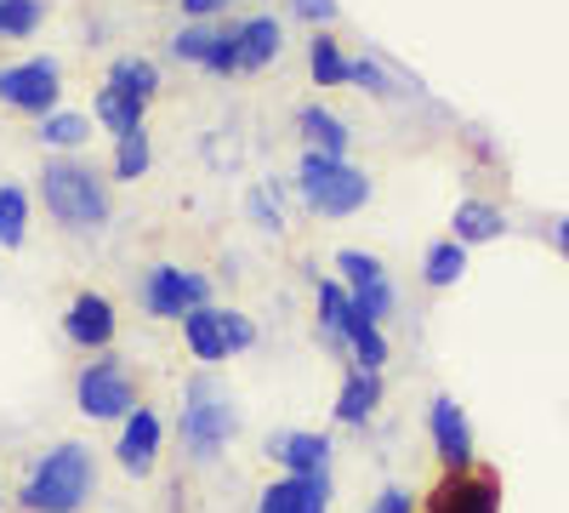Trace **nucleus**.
<instances>
[{
	"label": "nucleus",
	"mask_w": 569,
	"mask_h": 513,
	"mask_svg": "<svg viewBox=\"0 0 569 513\" xmlns=\"http://www.w3.org/2000/svg\"><path fill=\"white\" fill-rule=\"evenodd\" d=\"M337 268H342V279H348L353 308H359L365 319L382 325V319L393 314V279H388V268L376 263L370 251H337Z\"/></svg>",
	"instance_id": "1a4fd4ad"
},
{
	"label": "nucleus",
	"mask_w": 569,
	"mask_h": 513,
	"mask_svg": "<svg viewBox=\"0 0 569 513\" xmlns=\"http://www.w3.org/2000/svg\"><path fill=\"white\" fill-rule=\"evenodd\" d=\"M279 46H284V34H279L273 18L240 23V69H268V63L279 58Z\"/></svg>",
	"instance_id": "aec40b11"
},
{
	"label": "nucleus",
	"mask_w": 569,
	"mask_h": 513,
	"mask_svg": "<svg viewBox=\"0 0 569 513\" xmlns=\"http://www.w3.org/2000/svg\"><path fill=\"white\" fill-rule=\"evenodd\" d=\"M297 12L313 18V23H330V18H337V0H297Z\"/></svg>",
	"instance_id": "72a5a7b5"
},
{
	"label": "nucleus",
	"mask_w": 569,
	"mask_h": 513,
	"mask_svg": "<svg viewBox=\"0 0 569 513\" xmlns=\"http://www.w3.org/2000/svg\"><path fill=\"white\" fill-rule=\"evenodd\" d=\"M222 332H228V348H233V354L257 343V325H251L246 314H233V308H222Z\"/></svg>",
	"instance_id": "7c9ffc66"
},
{
	"label": "nucleus",
	"mask_w": 569,
	"mask_h": 513,
	"mask_svg": "<svg viewBox=\"0 0 569 513\" xmlns=\"http://www.w3.org/2000/svg\"><path fill=\"white\" fill-rule=\"evenodd\" d=\"M427 513H501V480L490 468H450L427 491Z\"/></svg>",
	"instance_id": "0eeeda50"
},
{
	"label": "nucleus",
	"mask_w": 569,
	"mask_h": 513,
	"mask_svg": "<svg viewBox=\"0 0 569 513\" xmlns=\"http://www.w3.org/2000/svg\"><path fill=\"white\" fill-rule=\"evenodd\" d=\"M98 120H103L114 137H131V131H142V103L126 98V91H114V86H103V91H98Z\"/></svg>",
	"instance_id": "393cba45"
},
{
	"label": "nucleus",
	"mask_w": 569,
	"mask_h": 513,
	"mask_svg": "<svg viewBox=\"0 0 569 513\" xmlns=\"http://www.w3.org/2000/svg\"><path fill=\"white\" fill-rule=\"evenodd\" d=\"M74 405H80V416H91V423H114V416L126 423L131 411H142L137 383H131V371L120 359H91L80 371V383H74Z\"/></svg>",
	"instance_id": "39448f33"
},
{
	"label": "nucleus",
	"mask_w": 569,
	"mask_h": 513,
	"mask_svg": "<svg viewBox=\"0 0 569 513\" xmlns=\"http://www.w3.org/2000/svg\"><path fill=\"white\" fill-rule=\"evenodd\" d=\"M171 52L182 63H200L211 75H233L240 69V23L233 29H211V23H182L171 34Z\"/></svg>",
	"instance_id": "6e6552de"
},
{
	"label": "nucleus",
	"mask_w": 569,
	"mask_h": 513,
	"mask_svg": "<svg viewBox=\"0 0 569 513\" xmlns=\"http://www.w3.org/2000/svg\"><path fill=\"white\" fill-rule=\"evenodd\" d=\"M34 137H40L46 149H80L86 137H91V120L86 115H46Z\"/></svg>",
	"instance_id": "bb28decb"
},
{
	"label": "nucleus",
	"mask_w": 569,
	"mask_h": 513,
	"mask_svg": "<svg viewBox=\"0 0 569 513\" xmlns=\"http://www.w3.org/2000/svg\"><path fill=\"white\" fill-rule=\"evenodd\" d=\"M450 223H456L450 240H461V246H479V240H501V235H507V217H501V206H490V200H461Z\"/></svg>",
	"instance_id": "f3484780"
},
{
	"label": "nucleus",
	"mask_w": 569,
	"mask_h": 513,
	"mask_svg": "<svg viewBox=\"0 0 569 513\" xmlns=\"http://www.w3.org/2000/svg\"><path fill=\"white\" fill-rule=\"evenodd\" d=\"M222 7V0H182V12H194V18H211Z\"/></svg>",
	"instance_id": "f704fd0d"
},
{
	"label": "nucleus",
	"mask_w": 569,
	"mask_h": 513,
	"mask_svg": "<svg viewBox=\"0 0 569 513\" xmlns=\"http://www.w3.org/2000/svg\"><path fill=\"white\" fill-rule=\"evenodd\" d=\"M427 434H433V451L445 462V474L450 468H472V423H467V411L450 394H439L433 405H427Z\"/></svg>",
	"instance_id": "9b49d317"
},
{
	"label": "nucleus",
	"mask_w": 569,
	"mask_h": 513,
	"mask_svg": "<svg viewBox=\"0 0 569 513\" xmlns=\"http://www.w3.org/2000/svg\"><path fill=\"white\" fill-rule=\"evenodd\" d=\"M268 456L291 474H325L330 468V440L325 434H273Z\"/></svg>",
	"instance_id": "2eb2a0df"
},
{
	"label": "nucleus",
	"mask_w": 569,
	"mask_h": 513,
	"mask_svg": "<svg viewBox=\"0 0 569 513\" xmlns=\"http://www.w3.org/2000/svg\"><path fill=\"white\" fill-rule=\"evenodd\" d=\"M308 63H313V80L319 86H348V75H353V63L342 58V46L337 40H313V52H308Z\"/></svg>",
	"instance_id": "cd10ccee"
},
{
	"label": "nucleus",
	"mask_w": 569,
	"mask_h": 513,
	"mask_svg": "<svg viewBox=\"0 0 569 513\" xmlns=\"http://www.w3.org/2000/svg\"><path fill=\"white\" fill-rule=\"evenodd\" d=\"M348 80H359L365 91H388V75H382V69H376V63H365V58L353 63V75H348Z\"/></svg>",
	"instance_id": "2f4dec72"
},
{
	"label": "nucleus",
	"mask_w": 569,
	"mask_h": 513,
	"mask_svg": "<svg viewBox=\"0 0 569 513\" xmlns=\"http://www.w3.org/2000/svg\"><path fill=\"white\" fill-rule=\"evenodd\" d=\"M182 337H188V348H194L200 365H217V359L233 354L228 348V332H222V308H194V314L182 319Z\"/></svg>",
	"instance_id": "a211bd4d"
},
{
	"label": "nucleus",
	"mask_w": 569,
	"mask_h": 513,
	"mask_svg": "<svg viewBox=\"0 0 569 513\" xmlns=\"http://www.w3.org/2000/svg\"><path fill=\"white\" fill-rule=\"evenodd\" d=\"M558 251L569 257V223H558Z\"/></svg>",
	"instance_id": "c9c22d12"
},
{
	"label": "nucleus",
	"mask_w": 569,
	"mask_h": 513,
	"mask_svg": "<svg viewBox=\"0 0 569 513\" xmlns=\"http://www.w3.org/2000/svg\"><path fill=\"white\" fill-rule=\"evenodd\" d=\"M40 195H46V211H52L63 228H74V235H98V228L109 223V189H103V177L91 166L46 160Z\"/></svg>",
	"instance_id": "f03ea898"
},
{
	"label": "nucleus",
	"mask_w": 569,
	"mask_h": 513,
	"mask_svg": "<svg viewBox=\"0 0 569 513\" xmlns=\"http://www.w3.org/2000/svg\"><path fill=\"white\" fill-rule=\"evenodd\" d=\"M0 103L12 109H29V115H52L58 103V63L52 58H29V63H12L0 69Z\"/></svg>",
	"instance_id": "9d476101"
},
{
	"label": "nucleus",
	"mask_w": 569,
	"mask_h": 513,
	"mask_svg": "<svg viewBox=\"0 0 569 513\" xmlns=\"http://www.w3.org/2000/svg\"><path fill=\"white\" fill-rule=\"evenodd\" d=\"M461 274H467V246H461V240H439V246H427V257H421V279H427L433 292L456 286Z\"/></svg>",
	"instance_id": "4be33fe9"
},
{
	"label": "nucleus",
	"mask_w": 569,
	"mask_h": 513,
	"mask_svg": "<svg viewBox=\"0 0 569 513\" xmlns=\"http://www.w3.org/2000/svg\"><path fill=\"white\" fill-rule=\"evenodd\" d=\"M376 405H382V377H376V371H353V377L342 383V394H337V423L359 428V423L376 416Z\"/></svg>",
	"instance_id": "6ab92c4d"
},
{
	"label": "nucleus",
	"mask_w": 569,
	"mask_h": 513,
	"mask_svg": "<svg viewBox=\"0 0 569 513\" xmlns=\"http://www.w3.org/2000/svg\"><path fill=\"white\" fill-rule=\"evenodd\" d=\"M109 86L126 91V98H137V103H149L154 91H160V69H154L149 58H120V63L109 69Z\"/></svg>",
	"instance_id": "5701e85b"
},
{
	"label": "nucleus",
	"mask_w": 569,
	"mask_h": 513,
	"mask_svg": "<svg viewBox=\"0 0 569 513\" xmlns=\"http://www.w3.org/2000/svg\"><path fill=\"white\" fill-rule=\"evenodd\" d=\"M142 171H149V131H131V137H120V149H114V177L137 182Z\"/></svg>",
	"instance_id": "c85d7f7f"
},
{
	"label": "nucleus",
	"mask_w": 569,
	"mask_h": 513,
	"mask_svg": "<svg viewBox=\"0 0 569 513\" xmlns=\"http://www.w3.org/2000/svg\"><path fill=\"white\" fill-rule=\"evenodd\" d=\"M348 348L359 354V371H382V359H388L382 325H376V319H365V314H353V325H348Z\"/></svg>",
	"instance_id": "a878e982"
},
{
	"label": "nucleus",
	"mask_w": 569,
	"mask_h": 513,
	"mask_svg": "<svg viewBox=\"0 0 569 513\" xmlns=\"http://www.w3.org/2000/svg\"><path fill=\"white\" fill-rule=\"evenodd\" d=\"M370 513H410V491H399V485H388L382 496H376V507Z\"/></svg>",
	"instance_id": "473e14b6"
},
{
	"label": "nucleus",
	"mask_w": 569,
	"mask_h": 513,
	"mask_svg": "<svg viewBox=\"0 0 569 513\" xmlns=\"http://www.w3.org/2000/svg\"><path fill=\"white\" fill-rule=\"evenodd\" d=\"M353 297H348V286H337V279H319V332L330 337V343H348V325H353Z\"/></svg>",
	"instance_id": "412c9836"
},
{
	"label": "nucleus",
	"mask_w": 569,
	"mask_h": 513,
	"mask_svg": "<svg viewBox=\"0 0 569 513\" xmlns=\"http://www.w3.org/2000/svg\"><path fill=\"white\" fill-rule=\"evenodd\" d=\"M325 507H330V480L325 474H284L257 502V513H325Z\"/></svg>",
	"instance_id": "ddd939ff"
},
{
	"label": "nucleus",
	"mask_w": 569,
	"mask_h": 513,
	"mask_svg": "<svg viewBox=\"0 0 569 513\" xmlns=\"http://www.w3.org/2000/svg\"><path fill=\"white\" fill-rule=\"evenodd\" d=\"M40 23V0H0V40H23Z\"/></svg>",
	"instance_id": "c756f323"
},
{
	"label": "nucleus",
	"mask_w": 569,
	"mask_h": 513,
	"mask_svg": "<svg viewBox=\"0 0 569 513\" xmlns=\"http://www.w3.org/2000/svg\"><path fill=\"white\" fill-rule=\"evenodd\" d=\"M297 126H302V137H308V155H330V160H342V155H348V144H353L348 120H337V115L319 109V103H308V109L297 115Z\"/></svg>",
	"instance_id": "dca6fc26"
},
{
	"label": "nucleus",
	"mask_w": 569,
	"mask_h": 513,
	"mask_svg": "<svg viewBox=\"0 0 569 513\" xmlns=\"http://www.w3.org/2000/svg\"><path fill=\"white\" fill-rule=\"evenodd\" d=\"M297 182H302V200L319 217H353L370 200V177L348 160H330V155H302Z\"/></svg>",
	"instance_id": "20e7f679"
},
{
	"label": "nucleus",
	"mask_w": 569,
	"mask_h": 513,
	"mask_svg": "<svg viewBox=\"0 0 569 513\" xmlns=\"http://www.w3.org/2000/svg\"><path fill=\"white\" fill-rule=\"evenodd\" d=\"M91 485H98V462H91V451L80 440H63L29 468L18 502L29 513H74L91 496Z\"/></svg>",
	"instance_id": "f257e3e1"
},
{
	"label": "nucleus",
	"mask_w": 569,
	"mask_h": 513,
	"mask_svg": "<svg viewBox=\"0 0 569 513\" xmlns=\"http://www.w3.org/2000/svg\"><path fill=\"white\" fill-rule=\"evenodd\" d=\"M211 279L200 268H177V263H154L142 274V308L154 319H188L194 308H206Z\"/></svg>",
	"instance_id": "423d86ee"
},
{
	"label": "nucleus",
	"mask_w": 569,
	"mask_h": 513,
	"mask_svg": "<svg viewBox=\"0 0 569 513\" xmlns=\"http://www.w3.org/2000/svg\"><path fill=\"white\" fill-rule=\"evenodd\" d=\"M114 456H120V468H126V474H149V468H154V456H160V416H154L149 405L126 416Z\"/></svg>",
	"instance_id": "4468645a"
},
{
	"label": "nucleus",
	"mask_w": 569,
	"mask_h": 513,
	"mask_svg": "<svg viewBox=\"0 0 569 513\" xmlns=\"http://www.w3.org/2000/svg\"><path fill=\"white\" fill-rule=\"evenodd\" d=\"M233 428H240V416H233L228 388L211 383V377L188 383V394H182V445H188V456L211 462V456L233 440Z\"/></svg>",
	"instance_id": "7ed1b4c3"
},
{
	"label": "nucleus",
	"mask_w": 569,
	"mask_h": 513,
	"mask_svg": "<svg viewBox=\"0 0 569 513\" xmlns=\"http://www.w3.org/2000/svg\"><path fill=\"white\" fill-rule=\"evenodd\" d=\"M23 235H29V195L18 182H0V246L18 251Z\"/></svg>",
	"instance_id": "b1692460"
},
{
	"label": "nucleus",
	"mask_w": 569,
	"mask_h": 513,
	"mask_svg": "<svg viewBox=\"0 0 569 513\" xmlns=\"http://www.w3.org/2000/svg\"><path fill=\"white\" fill-rule=\"evenodd\" d=\"M114 303L109 297H98V292H80L74 303H69V314H63V337L74 343V348H109L114 343Z\"/></svg>",
	"instance_id": "f8f14e48"
}]
</instances>
